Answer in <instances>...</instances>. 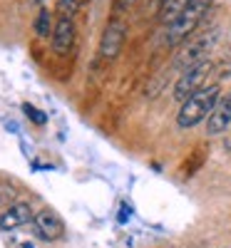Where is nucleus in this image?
I'll use <instances>...</instances> for the list:
<instances>
[{"label":"nucleus","mask_w":231,"mask_h":248,"mask_svg":"<svg viewBox=\"0 0 231 248\" xmlns=\"http://www.w3.org/2000/svg\"><path fill=\"white\" fill-rule=\"evenodd\" d=\"M30 3H33V5H43V3H45V0H30Z\"/></svg>","instance_id":"nucleus-17"},{"label":"nucleus","mask_w":231,"mask_h":248,"mask_svg":"<svg viewBox=\"0 0 231 248\" xmlns=\"http://www.w3.org/2000/svg\"><path fill=\"white\" fill-rule=\"evenodd\" d=\"M212 8V0H192L169 25H166V32H164V43L166 47H174V45H182L186 43L192 32L199 28L201 17L206 15V10Z\"/></svg>","instance_id":"nucleus-2"},{"label":"nucleus","mask_w":231,"mask_h":248,"mask_svg":"<svg viewBox=\"0 0 231 248\" xmlns=\"http://www.w3.org/2000/svg\"><path fill=\"white\" fill-rule=\"evenodd\" d=\"M23 248H33V243H25V246H23Z\"/></svg>","instance_id":"nucleus-18"},{"label":"nucleus","mask_w":231,"mask_h":248,"mask_svg":"<svg viewBox=\"0 0 231 248\" xmlns=\"http://www.w3.org/2000/svg\"><path fill=\"white\" fill-rule=\"evenodd\" d=\"M124 40H127V20H122L119 15L110 17V23L104 25L102 37H99V57L104 62H112L119 57Z\"/></svg>","instance_id":"nucleus-5"},{"label":"nucleus","mask_w":231,"mask_h":248,"mask_svg":"<svg viewBox=\"0 0 231 248\" xmlns=\"http://www.w3.org/2000/svg\"><path fill=\"white\" fill-rule=\"evenodd\" d=\"M75 23H72V17H57V23H55V30H52V50L57 55H67L75 45Z\"/></svg>","instance_id":"nucleus-8"},{"label":"nucleus","mask_w":231,"mask_h":248,"mask_svg":"<svg viewBox=\"0 0 231 248\" xmlns=\"http://www.w3.org/2000/svg\"><path fill=\"white\" fill-rule=\"evenodd\" d=\"M33 223H35V233L43 241H57L65 233V223L52 209H43L40 214H35Z\"/></svg>","instance_id":"nucleus-7"},{"label":"nucleus","mask_w":231,"mask_h":248,"mask_svg":"<svg viewBox=\"0 0 231 248\" xmlns=\"http://www.w3.org/2000/svg\"><path fill=\"white\" fill-rule=\"evenodd\" d=\"M85 0H57V13L60 17H75V13L82 8Z\"/></svg>","instance_id":"nucleus-12"},{"label":"nucleus","mask_w":231,"mask_h":248,"mask_svg":"<svg viewBox=\"0 0 231 248\" xmlns=\"http://www.w3.org/2000/svg\"><path fill=\"white\" fill-rule=\"evenodd\" d=\"M134 3H137V0H115V15H119V13H127Z\"/></svg>","instance_id":"nucleus-15"},{"label":"nucleus","mask_w":231,"mask_h":248,"mask_svg":"<svg viewBox=\"0 0 231 248\" xmlns=\"http://www.w3.org/2000/svg\"><path fill=\"white\" fill-rule=\"evenodd\" d=\"M52 13L48 10V8H40V13H37V17H35V35L40 37V40H48V37H52Z\"/></svg>","instance_id":"nucleus-11"},{"label":"nucleus","mask_w":231,"mask_h":248,"mask_svg":"<svg viewBox=\"0 0 231 248\" xmlns=\"http://www.w3.org/2000/svg\"><path fill=\"white\" fill-rule=\"evenodd\" d=\"M189 3H192V0H162V3H159V20L169 25Z\"/></svg>","instance_id":"nucleus-10"},{"label":"nucleus","mask_w":231,"mask_h":248,"mask_svg":"<svg viewBox=\"0 0 231 248\" xmlns=\"http://www.w3.org/2000/svg\"><path fill=\"white\" fill-rule=\"evenodd\" d=\"M231 127V92H224L216 102V107L212 109L206 119V134L209 137H219Z\"/></svg>","instance_id":"nucleus-6"},{"label":"nucleus","mask_w":231,"mask_h":248,"mask_svg":"<svg viewBox=\"0 0 231 248\" xmlns=\"http://www.w3.org/2000/svg\"><path fill=\"white\" fill-rule=\"evenodd\" d=\"M224 149H226V152H231V139H226V141H224Z\"/></svg>","instance_id":"nucleus-16"},{"label":"nucleus","mask_w":231,"mask_h":248,"mask_svg":"<svg viewBox=\"0 0 231 248\" xmlns=\"http://www.w3.org/2000/svg\"><path fill=\"white\" fill-rule=\"evenodd\" d=\"M219 97H221L219 85H206L197 94L184 99L182 107H179V114H177V127L179 129H192V127H197V124L206 122L209 114H212V109L216 107Z\"/></svg>","instance_id":"nucleus-1"},{"label":"nucleus","mask_w":231,"mask_h":248,"mask_svg":"<svg viewBox=\"0 0 231 248\" xmlns=\"http://www.w3.org/2000/svg\"><path fill=\"white\" fill-rule=\"evenodd\" d=\"M30 218H35L30 203L17 201V203L10 206L8 211L0 214V231H15V229H20V226H25Z\"/></svg>","instance_id":"nucleus-9"},{"label":"nucleus","mask_w":231,"mask_h":248,"mask_svg":"<svg viewBox=\"0 0 231 248\" xmlns=\"http://www.w3.org/2000/svg\"><path fill=\"white\" fill-rule=\"evenodd\" d=\"M23 112H25L28 119L35 122V124H45V122H48V114H45V112H40V109L33 107V105H23Z\"/></svg>","instance_id":"nucleus-13"},{"label":"nucleus","mask_w":231,"mask_h":248,"mask_svg":"<svg viewBox=\"0 0 231 248\" xmlns=\"http://www.w3.org/2000/svg\"><path fill=\"white\" fill-rule=\"evenodd\" d=\"M219 77L221 79H226V77H231V47L224 52V57L219 60Z\"/></svg>","instance_id":"nucleus-14"},{"label":"nucleus","mask_w":231,"mask_h":248,"mask_svg":"<svg viewBox=\"0 0 231 248\" xmlns=\"http://www.w3.org/2000/svg\"><path fill=\"white\" fill-rule=\"evenodd\" d=\"M214 70H216L214 62L209 60V62H201V65L182 72V77L177 79V85H174V90H172V97H174L177 102H184V99H189L192 94H197L199 90L206 87V79L212 77Z\"/></svg>","instance_id":"nucleus-4"},{"label":"nucleus","mask_w":231,"mask_h":248,"mask_svg":"<svg viewBox=\"0 0 231 248\" xmlns=\"http://www.w3.org/2000/svg\"><path fill=\"white\" fill-rule=\"evenodd\" d=\"M219 35H221V30H209V32H201L192 40H186V43L182 45V50L177 52V57H174V67L186 72V70L201 65V62H209L212 50L219 43Z\"/></svg>","instance_id":"nucleus-3"}]
</instances>
